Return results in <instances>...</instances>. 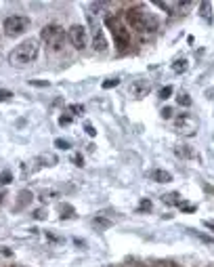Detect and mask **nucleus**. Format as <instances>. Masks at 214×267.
Here are the masks:
<instances>
[{"instance_id": "nucleus-16", "label": "nucleus", "mask_w": 214, "mask_h": 267, "mask_svg": "<svg viewBox=\"0 0 214 267\" xmlns=\"http://www.w3.org/2000/svg\"><path fill=\"white\" fill-rule=\"evenodd\" d=\"M155 5H157L159 9H164V11H168L170 15H172V13H174V9L178 7V3H155Z\"/></svg>"}, {"instance_id": "nucleus-3", "label": "nucleus", "mask_w": 214, "mask_h": 267, "mask_svg": "<svg viewBox=\"0 0 214 267\" xmlns=\"http://www.w3.org/2000/svg\"><path fill=\"white\" fill-rule=\"evenodd\" d=\"M40 38H42V42L46 44L48 51L57 53V51H61L63 44H65L67 32H65L61 26H57V23H50V26H44V28L40 30Z\"/></svg>"}, {"instance_id": "nucleus-37", "label": "nucleus", "mask_w": 214, "mask_h": 267, "mask_svg": "<svg viewBox=\"0 0 214 267\" xmlns=\"http://www.w3.org/2000/svg\"><path fill=\"white\" fill-rule=\"evenodd\" d=\"M153 267H159V265H153Z\"/></svg>"}, {"instance_id": "nucleus-19", "label": "nucleus", "mask_w": 214, "mask_h": 267, "mask_svg": "<svg viewBox=\"0 0 214 267\" xmlns=\"http://www.w3.org/2000/svg\"><path fill=\"white\" fill-rule=\"evenodd\" d=\"M11 179H13V175H11V171H5L3 175H0V183H3V185L11 183Z\"/></svg>"}, {"instance_id": "nucleus-35", "label": "nucleus", "mask_w": 214, "mask_h": 267, "mask_svg": "<svg viewBox=\"0 0 214 267\" xmlns=\"http://www.w3.org/2000/svg\"><path fill=\"white\" fill-rule=\"evenodd\" d=\"M3 200H5V191H0V204H3Z\"/></svg>"}, {"instance_id": "nucleus-22", "label": "nucleus", "mask_w": 214, "mask_h": 267, "mask_svg": "<svg viewBox=\"0 0 214 267\" xmlns=\"http://www.w3.org/2000/svg\"><path fill=\"white\" fill-rule=\"evenodd\" d=\"M170 95H172V86H164L162 91H159V97H162V99H168Z\"/></svg>"}, {"instance_id": "nucleus-9", "label": "nucleus", "mask_w": 214, "mask_h": 267, "mask_svg": "<svg viewBox=\"0 0 214 267\" xmlns=\"http://www.w3.org/2000/svg\"><path fill=\"white\" fill-rule=\"evenodd\" d=\"M151 91V82L145 80V78H139V80H132L130 86H128V93L135 97V99H143V97H147Z\"/></svg>"}, {"instance_id": "nucleus-31", "label": "nucleus", "mask_w": 214, "mask_h": 267, "mask_svg": "<svg viewBox=\"0 0 214 267\" xmlns=\"http://www.w3.org/2000/svg\"><path fill=\"white\" fill-rule=\"evenodd\" d=\"M181 208H183V210H187V212L195 210V206H191V204H183V202H181Z\"/></svg>"}, {"instance_id": "nucleus-27", "label": "nucleus", "mask_w": 214, "mask_h": 267, "mask_svg": "<svg viewBox=\"0 0 214 267\" xmlns=\"http://www.w3.org/2000/svg\"><path fill=\"white\" fill-rule=\"evenodd\" d=\"M159 267H183V265H176L172 261H166V263H159Z\"/></svg>"}, {"instance_id": "nucleus-29", "label": "nucleus", "mask_w": 214, "mask_h": 267, "mask_svg": "<svg viewBox=\"0 0 214 267\" xmlns=\"http://www.w3.org/2000/svg\"><path fill=\"white\" fill-rule=\"evenodd\" d=\"M71 112H76V114H82V112H84V108H82V105H71Z\"/></svg>"}, {"instance_id": "nucleus-11", "label": "nucleus", "mask_w": 214, "mask_h": 267, "mask_svg": "<svg viewBox=\"0 0 214 267\" xmlns=\"http://www.w3.org/2000/svg\"><path fill=\"white\" fill-rule=\"evenodd\" d=\"M151 179H153V181H157V183H170V181H172V175H170L168 171L157 168V171H153V173H151Z\"/></svg>"}, {"instance_id": "nucleus-2", "label": "nucleus", "mask_w": 214, "mask_h": 267, "mask_svg": "<svg viewBox=\"0 0 214 267\" xmlns=\"http://www.w3.org/2000/svg\"><path fill=\"white\" fill-rule=\"evenodd\" d=\"M38 40L36 38H30V40H23L21 44H17L11 53H9V61L13 65H28L32 63L36 57H38Z\"/></svg>"}, {"instance_id": "nucleus-17", "label": "nucleus", "mask_w": 214, "mask_h": 267, "mask_svg": "<svg viewBox=\"0 0 214 267\" xmlns=\"http://www.w3.org/2000/svg\"><path fill=\"white\" fill-rule=\"evenodd\" d=\"M176 101H178V105H185V108H189V105H191V99H189V95H178L176 97Z\"/></svg>"}, {"instance_id": "nucleus-4", "label": "nucleus", "mask_w": 214, "mask_h": 267, "mask_svg": "<svg viewBox=\"0 0 214 267\" xmlns=\"http://www.w3.org/2000/svg\"><path fill=\"white\" fill-rule=\"evenodd\" d=\"M105 26L110 28L112 36H114V40H116V46H118L120 51H126V48L130 46V30H126V26H124L116 15H107V17H105Z\"/></svg>"}, {"instance_id": "nucleus-36", "label": "nucleus", "mask_w": 214, "mask_h": 267, "mask_svg": "<svg viewBox=\"0 0 214 267\" xmlns=\"http://www.w3.org/2000/svg\"><path fill=\"white\" fill-rule=\"evenodd\" d=\"M208 267H214V265H208Z\"/></svg>"}, {"instance_id": "nucleus-13", "label": "nucleus", "mask_w": 214, "mask_h": 267, "mask_svg": "<svg viewBox=\"0 0 214 267\" xmlns=\"http://www.w3.org/2000/svg\"><path fill=\"white\" fill-rule=\"evenodd\" d=\"M162 202H166V204H170V206H181V196L178 193H166V196H162Z\"/></svg>"}, {"instance_id": "nucleus-10", "label": "nucleus", "mask_w": 214, "mask_h": 267, "mask_svg": "<svg viewBox=\"0 0 214 267\" xmlns=\"http://www.w3.org/2000/svg\"><path fill=\"white\" fill-rule=\"evenodd\" d=\"M32 200H34V193H32L30 189H21V191H19V196H17V202H15L13 210H15V212L23 210L25 206H30V202H32Z\"/></svg>"}, {"instance_id": "nucleus-25", "label": "nucleus", "mask_w": 214, "mask_h": 267, "mask_svg": "<svg viewBox=\"0 0 214 267\" xmlns=\"http://www.w3.org/2000/svg\"><path fill=\"white\" fill-rule=\"evenodd\" d=\"M50 196H55V191H42L40 193V200L46 202V200H50Z\"/></svg>"}, {"instance_id": "nucleus-15", "label": "nucleus", "mask_w": 214, "mask_h": 267, "mask_svg": "<svg viewBox=\"0 0 214 267\" xmlns=\"http://www.w3.org/2000/svg\"><path fill=\"white\" fill-rule=\"evenodd\" d=\"M93 225H95L97 229H110V227H112V221H110V219H103V217L97 215V217L93 219Z\"/></svg>"}, {"instance_id": "nucleus-34", "label": "nucleus", "mask_w": 214, "mask_h": 267, "mask_svg": "<svg viewBox=\"0 0 214 267\" xmlns=\"http://www.w3.org/2000/svg\"><path fill=\"white\" fill-rule=\"evenodd\" d=\"M204 189H206L208 193H212V196H214V187H212V185H208V183H204Z\"/></svg>"}, {"instance_id": "nucleus-24", "label": "nucleus", "mask_w": 214, "mask_h": 267, "mask_svg": "<svg viewBox=\"0 0 214 267\" xmlns=\"http://www.w3.org/2000/svg\"><path fill=\"white\" fill-rule=\"evenodd\" d=\"M11 97H13L11 91H0V101H9Z\"/></svg>"}, {"instance_id": "nucleus-8", "label": "nucleus", "mask_w": 214, "mask_h": 267, "mask_svg": "<svg viewBox=\"0 0 214 267\" xmlns=\"http://www.w3.org/2000/svg\"><path fill=\"white\" fill-rule=\"evenodd\" d=\"M67 38H69V42L74 44L78 51H82V48L88 46V30H86L84 26L76 23V26H71V28L67 30Z\"/></svg>"}, {"instance_id": "nucleus-6", "label": "nucleus", "mask_w": 214, "mask_h": 267, "mask_svg": "<svg viewBox=\"0 0 214 267\" xmlns=\"http://www.w3.org/2000/svg\"><path fill=\"white\" fill-rule=\"evenodd\" d=\"M86 21H88V28H91V36H93V46H95V51L105 53V51H107V40H105V36H103V30H101L99 19H97L93 13H86Z\"/></svg>"}, {"instance_id": "nucleus-12", "label": "nucleus", "mask_w": 214, "mask_h": 267, "mask_svg": "<svg viewBox=\"0 0 214 267\" xmlns=\"http://www.w3.org/2000/svg\"><path fill=\"white\" fill-rule=\"evenodd\" d=\"M200 17L208 26H212V5L210 3H202L200 5Z\"/></svg>"}, {"instance_id": "nucleus-30", "label": "nucleus", "mask_w": 214, "mask_h": 267, "mask_svg": "<svg viewBox=\"0 0 214 267\" xmlns=\"http://www.w3.org/2000/svg\"><path fill=\"white\" fill-rule=\"evenodd\" d=\"M204 227H208V229L214 231V221H212V219H206V221H204Z\"/></svg>"}, {"instance_id": "nucleus-14", "label": "nucleus", "mask_w": 214, "mask_h": 267, "mask_svg": "<svg viewBox=\"0 0 214 267\" xmlns=\"http://www.w3.org/2000/svg\"><path fill=\"white\" fill-rule=\"evenodd\" d=\"M174 152H176V156H181V158H198V154L191 152L189 145H176Z\"/></svg>"}, {"instance_id": "nucleus-23", "label": "nucleus", "mask_w": 214, "mask_h": 267, "mask_svg": "<svg viewBox=\"0 0 214 267\" xmlns=\"http://www.w3.org/2000/svg\"><path fill=\"white\" fill-rule=\"evenodd\" d=\"M118 84H120L118 78H110V80H105V82H103V88H112V86H118Z\"/></svg>"}, {"instance_id": "nucleus-5", "label": "nucleus", "mask_w": 214, "mask_h": 267, "mask_svg": "<svg viewBox=\"0 0 214 267\" xmlns=\"http://www.w3.org/2000/svg\"><path fill=\"white\" fill-rule=\"evenodd\" d=\"M3 30H5V34L9 38H19L30 30V17H25V15H11V17H7V19H5Z\"/></svg>"}, {"instance_id": "nucleus-21", "label": "nucleus", "mask_w": 214, "mask_h": 267, "mask_svg": "<svg viewBox=\"0 0 214 267\" xmlns=\"http://www.w3.org/2000/svg\"><path fill=\"white\" fill-rule=\"evenodd\" d=\"M139 210H141V212H143V210H151V200L143 198V200H141V204H139Z\"/></svg>"}, {"instance_id": "nucleus-32", "label": "nucleus", "mask_w": 214, "mask_h": 267, "mask_svg": "<svg viewBox=\"0 0 214 267\" xmlns=\"http://www.w3.org/2000/svg\"><path fill=\"white\" fill-rule=\"evenodd\" d=\"M86 133H88V135H97V131L91 127V124H86Z\"/></svg>"}, {"instance_id": "nucleus-33", "label": "nucleus", "mask_w": 214, "mask_h": 267, "mask_svg": "<svg viewBox=\"0 0 214 267\" xmlns=\"http://www.w3.org/2000/svg\"><path fill=\"white\" fill-rule=\"evenodd\" d=\"M74 162L76 166H82V156H74Z\"/></svg>"}, {"instance_id": "nucleus-20", "label": "nucleus", "mask_w": 214, "mask_h": 267, "mask_svg": "<svg viewBox=\"0 0 214 267\" xmlns=\"http://www.w3.org/2000/svg\"><path fill=\"white\" fill-rule=\"evenodd\" d=\"M55 148H59V150H69V141H65V139H55Z\"/></svg>"}, {"instance_id": "nucleus-1", "label": "nucleus", "mask_w": 214, "mask_h": 267, "mask_svg": "<svg viewBox=\"0 0 214 267\" xmlns=\"http://www.w3.org/2000/svg\"><path fill=\"white\" fill-rule=\"evenodd\" d=\"M124 17H126V23L137 32H153L157 28V17L141 5L130 7Z\"/></svg>"}, {"instance_id": "nucleus-28", "label": "nucleus", "mask_w": 214, "mask_h": 267, "mask_svg": "<svg viewBox=\"0 0 214 267\" xmlns=\"http://www.w3.org/2000/svg\"><path fill=\"white\" fill-rule=\"evenodd\" d=\"M69 122H71L69 116H61V118H59V124H61V127H63V124H69Z\"/></svg>"}, {"instance_id": "nucleus-26", "label": "nucleus", "mask_w": 214, "mask_h": 267, "mask_svg": "<svg viewBox=\"0 0 214 267\" xmlns=\"http://www.w3.org/2000/svg\"><path fill=\"white\" fill-rule=\"evenodd\" d=\"M162 116H164L166 120H168V118H172V108H164V110H162Z\"/></svg>"}, {"instance_id": "nucleus-18", "label": "nucleus", "mask_w": 214, "mask_h": 267, "mask_svg": "<svg viewBox=\"0 0 214 267\" xmlns=\"http://www.w3.org/2000/svg\"><path fill=\"white\" fill-rule=\"evenodd\" d=\"M185 69H187V61H185V59H181V61H176V63H174V72H176V74H178V72L183 74Z\"/></svg>"}, {"instance_id": "nucleus-7", "label": "nucleus", "mask_w": 214, "mask_h": 267, "mask_svg": "<svg viewBox=\"0 0 214 267\" xmlns=\"http://www.w3.org/2000/svg\"><path fill=\"white\" fill-rule=\"evenodd\" d=\"M174 127L183 137H193L195 133H198L200 124H198V118H195L193 114H181V116L174 118Z\"/></svg>"}]
</instances>
